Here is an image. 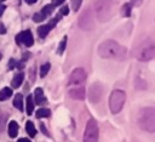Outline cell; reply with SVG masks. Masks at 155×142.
I'll use <instances>...</instances> for the list:
<instances>
[{
  "label": "cell",
  "mask_w": 155,
  "mask_h": 142,
  "mask_svg": "<svg viewBox=\"0 0 155 142\" xmlns=\"http://www.w3.org/2000/svg\"><path fill=\"white\" fill-rule=\"evenodd\" d=\"M102 93H103V89H102V85L99 83H94L91 87H90V92H88V98L92 103H97L101 97H102Z\"/></svg>",
  "instance_id": "obj_9"
},
{
  "label": "cell",
  "mask_w": 155,
  "mask_h": 142,
  "mask_svg": "<svg viewBox=\"0 0 155 142\" xmlns=\"http://www.w3.org/2000/svg\"><path fill=\"white\" fill-rule=\"evenodd\" d=\"M136 58L140 62H148L155 57V41L151 38H147L136 49Z\"/></svg>",
  "instance_id": "obj_3"
},
{
  "label": "cell",
  "mask_w": 155,
  "mask_h": 142,
  "mask_svg": "<svg viewBox=\"0 0 155 142\" xmlns=\"http://www.w3.org/2000/svg\"><path fill=\"white\" fill-rule=\"evenodd\" d=\"M86 78H87L86 72H85L82 68H76V69H74V70L71 72V74H70V76H69L68 85H69V86H75V87L81 86V85H84V83L86 81Z\"/></svg>",
  "instance_id": "obj_7"
},
{
  "label": "cell",
  "mask_w": 155,
  "mask_h": 142,
  "mask_svg": "<svg viewBox=\"0 0 155 142\" xmlns=\"http://www.w3.org/2000/svg\"><path fill=\"white\" fill-rule=\"evenodd\" d=\"M12 96V90L10 87H4L0 91V101H6L7 98H10Z\"/></svg>",
  "instance_id": "obj_18"
},
{
  "label": "cell",
  "mask_w": 155,
  "mask_h": 142,
  "mask_svg": "<svg viewBox=\"0 0 155 142\" xmlns=\"http://www.w3.org/2000/svg\"><path fill=\"white\" fill-rule=\"evenodd\" d=\"M69 13V7L68 6H63L62 8H61V15L62 16H65V15H68Z\"/></svg>",
  "instance_id": "obj_27"
},
{
  "label": "cell",
  "mask_w": 155,
  "mask_h": 142,
  "mask_svg": "<svg viewBox=\"0 0 155 142\" xmlns=\"http://www.w3.org/2000/svg\"><path fill=\"white\" fill-rule=\"evenodd\" d=\"M131 7H132V5H131L130 2L125 4V5L121 7V15H122L124 17H128V16H131Z\"/></svg>",
  "instance_id": "obj_21"
},
{
  "label": "cell",
  "mask_w": 155,
  "mask_h": 142,
  "mask_svg": "<svg viewBox=\"0 0 155 142\" xmlns=\"http://www.w3.org/2000/svg\"><path fill=\"white\" fill-rule=\"evenodd\" d=\"M126 101V93L121 90H114L109 97V108L113 114H117Z\"/></svg>",
  "instance_id": "obj_5"
},
{
  "label": "cell",
  "mask_w": 155,
  "mask_h": 142,
  "mask_svg": "<svg viewBox=\"0 0 155 142\" xmlns=\"http://www.w3.org/2000/svg\"><path fill=\"white\" fill-rule=\"evenodd\" d=\"M69 96L73 100H84L85 98V89L82 86L74 87V89L69 90Z\"/></svg>",
  "instance_id": "obj_10"
},
{
  "label": "cell",
  "mask_w": 155,
  "mask_h": 142,
  "mask_svg": "<svg viewBox=\"0 0 155 142\" xmlns=\"http://www.w3.org/2000/svg\"><path fill=\"white\" fill-rule=\"evenodd\" d=\"M25 110H27V114L30 115L33 112H34V97L31 95H29L27 97V104H25Z\"/></svg>",
  "instance_id": "obj_15"
},
{
  "label": "cell",
  "mask_w": 155,
  "mask_h": 142,
  "mask_svg": "<svg viewBox=\"0 0 155 142\" xmlns=\"http://www.w3.org/2000/svg\"><path fill=\"white\" fill-rule=\"evenodd\" d=\"M7 130H8V136L11 138H15L17 136V134H18V124L15 120L10 121L8 125H7Z\"/></svg>",
  "instance_id": "obj_12"
},
{
  "label": "cell",
  "mask_w": 155,
  "mask_h": 142,
  "mask_svg": "<svg viewBox=\"0 0 155 142\" xmlns=\"http://www.w3.org/2000/svg\"><path fill=\"white\" fill-rule=\"evenodd\" d=\"M0 59H1V52H0Z\"/></svg>",
  "instance_id": "obj_37"
},
{
  "label": "cell",
  "mask_w": 155,
  "mask_h": 142,
  "mask_svg": "<svg viewBox=\"0 0 155 142\" xmlns=\"http://www.w3.org/2000/svg\"><path fill=\"white\" fill-rule=\"evenodd\" d=\"M53 10H54V5H53V4H48V5L44 6V8H42L41 11H42V13L47 17L48 15H51V13L53 12Z\"/></svg>",
  "instance_id": "obj_22"
},
{
  "label": "cell",
  "mask_w": 155,
  "mask_h": 142,
  "mask_svg": "<svg viewBox=\"0 0 155 142\" xmlns=\"http://www.w3.org/2000/svg\"><path fill=\"white\" fill-rule=\"evenodd\" d=\"M138 125L147 132H155V107H144L138 113Z\"/></svg>",
  "instance_id": "obj_2"
},
{
  "label": "cell",
  "mask_w": 155,
  "mask_h": 142,
  "mask_svg": "<svg viewBox=\"0 0 155 142\" xmlns=\"http://www.w3.org/2000/svg\"><path fill=\"white\" fill-rule=\"evenodd\" d=\"M45 18H46V16L42 13V11H40V12H38V13H35V15L33 16L34 22H42Z\"/></svg>",
  "instance_id": "obj_25"
},
{
  "label": "cell",
  "mask_w": 155,
  "mask_h": 142,
  "mask_svg": "<svg viewBox=\"0 0 155 142\" xmlns=\"http://www.w3.org/2000/svg\"><path fill=\"white\" fill-rule=\"evenodd\" d=\"M50 114H51V112H50V109H47V108H39L38 110H36V118H47V117H50Z\"/></svg>",
  "instance_id": "obj_20"
},
{
  "label": "cell",
  "mask_w": 155,
  "mask_h": 142,
  "mask_svg": "<svg viewBox=\"0 0 155 142\" xmlns=\"http://www.w3.org/2000/svg\"><path fill=\"white\" fill-rule=\"evenodd\" d=\"M40 129H41V131H42L45 135H48V132L46 131V129H45V125H44V124H41V125H40Z\"/></svg>",
  "instance_id": "obj_34"
},
{
  "label": "cell",
  "mask_w": 155,
  "mask_h": 142,
  "mask_svg": "<svg viewBox=\"0 0 155 142\" xmlns=\"http://www.w3.org/2000/svg\"><path fill=\"white\" fill-rule=\"evenodd\" d=\"M97 141H98V125L94 119H90L85 127L84 142H97Z\"/></svg>",
  "instance_id": "obj_6"
},
{
  "label": "cell",
  "mask_w": 155,
  "mask_h": 142,
  "mask_svg": "<svg viewBox=\"0 0 155 142\" xmlns=\"http://www.w3.org/2000/svg\"><path fill=\"white\" fill-rule=\"evenodd\" d=\"M84 22H87V29L92 28V25H93V23H92V16H91V12H90L88 10L85 11L84 15L81 16V18H80V21H79V24L81 25Z\"/></svg>",
  "instance_id": "obj_11"
},
{
  "label": "cell",
  "mask_w": 155,
  "mask_h": 142,
  "mask_svg": "<svg viewBox=\"0 0 155 142\" xmlns=\"http://www.w3.org/2000/svg\"><path fill=\"white\" fill-rule=\"evenodd\" d=\"M50 30H51V29H50V27H48L47 24H45V25H40V27L38 28V35H39L40 38H45V36L48 34Z\"/></svg>",
  "instance_id": "obj_19"
},
{
  "label": "cell",
  "mask_w": 155,
  "mask_h": 142,
  "mask_svg": "<svg viewBox=\"0 0 155 142\" xmlns=\"http://www.w3.org/2000/svg\"><path fill=\"white\" fill-rule=\"evenodd\" d=\"M34 102L35 103H38V104H41V103H44L45 102V96H44V92H42V89H40V87H38L36 90H35V92H34Z\"/></svg>",
  "instance_id": "obj_13"
},
{
  "label": "cell",
  "mask_w": 155,
  "mask_h": 142,
  "mask_svg": "<svg viewBox=\"0 0 155 142\" xmlns=\"http://www.w3.org/2000/svg\"><path fill=\"white\" fill-rule=\"evenodd\" d=\"M142 1H143V0H131V5H133V6H139V5L142 4Z\"/></svg>",
  "instance_id": "obj_29"
},
{
  "label": "cell",
  "mask_w": 155,
  "mask_h": 142,
  "mask_svg": "<svg viewBox=\"0 0 155 142\" xmlns=\"http://www.w3.org/2000/svg\"><path fill=\"white\" fill-rule=\"evenodd\" d=\"M114 7H115V0H97L96 12L98 19L101 22L108 21L114 13Z\"/></svg>",
  "instance_id": "obj_4"
},
{
  "label": "cell",
  "mask_w": 155,
  "mask_h": 142,
  "mask_svg": "<svg viewBox=\"0 0 155 142\" xmlns=\"http://www.w3.org/2000/svg\"><path fill=\"white\" fill-rule=\"evenodd\" d=\"M23 79H24V74L23 73H17L12 79V87H15V89L19 87L21 84L23 83Z\"/></svg>",
  "instance_id": "obj_14"
},
{
  "label": "cell",
  "mask_w": 155,
  "mask_h": 142,
  "mask_svg": "<svg viewBox=\"0 0 155 142\" xmlns=\"http://www.w3.org/2000/svg\"><path fill=\"white\" fill-rule=\"evenodd\" d=\"M5 8H6V7H5V5L0 2V16H1L2 13H4V11H5Z\"/></svg>",
  "instance_id": "obj_33"
},
{
  "label": "cell",
  "mask_w": 155,
  "mask_h": 142,
  "mask_svg": "<svg viewBox=\"0 0 155 142\" xmlns=\"http://www.w3.org/2000/svg\"><path fill=\"white\" fill-rule=\"evenodd\" d=\"M16 42L19 45V44H24L27 47L31 46L34 44V39H33V34L30 30H24L19 34L16 35Z\"/></svg>",
  "instance_id": "obj_8"
},
{
  "label": "cell",
  "mask_w": 155,
  "mask_h": 142,
  "mask_svg": "<svg viewBox=\"0 0 155 142\" xmlns=\"http://www.w3.org/2000/svg\"><path fill=\"white\" fill-rule=\"evenodd\" d=\"M15 66H16V61H15V59H11V61L8 62V68H10V69H13Z\"/></svg>",
  "instance_id": "obj_31"
},
{
  "label": "cell",
  "mask_w": 155,
  "mask_h": 142,
  "mask_svg": "<svg viewBox=\"0 0 155 142\" xmlns=\"http://www.w3.org/2000/svg\"><path fill=\"white\" fill-rule=\"evenodd\" d=\"M17 142H30V141H29V138H19Z\"/></svg>",
  "instance_id": "obj_35"
},
{
  "label": "cell",
  "mask_w": 155,
  "mask_h": 142,
  "mask_svg": "<svg viewBox=\"0 0 155 142\" xmlns=\"http://www.w3.org/2000/svg\"><path fill=\"white\" fill-rule=\"evenodd\" d=\"M50 63H45L44 66H41V68H40V76L41 78H44L47 73H48V70H50Z\"/></svg>",
  "instance_id": "obj_24"
},
{
  "label": "cell",
  "mask_w": 155,
  "mask_h": 142,
  "mask_svg": "<svg viewBox=\"0 0 155 142\" xmlns=\"http://www.w3.org/2000/svg\"><path fill=\"white\" fill-rule=\"evenodd\" d=\"M25 1H27V2L29 4V5H31V4H35V2L38 1V0H25Z\"/></svg>",
  "instance_id": "obj_36"
},
{
  "label": "cell",
  "mask_w": 155,
  "mask_h": 142,
  "mask_svg": "<svg viewBox=\"0 0 155 142\" xmlns=\"http://www.w3.org/2000/svg\"><path fill=\"white\" fill-rule=\"evenodd\" d=\"M64 2V0H52V4L54 6H58V5H62Z\"/></svg>",
  "instance_id": "obj_30"
},
{
  "label": "cell",
  "mask_w": 155,
  "mask_h": 142,
  "mask_svg": "<svg viewBox=\"0 0 155 142\" xmlns=\"http://www.w3.org/2000/svg\"><path fill=\"white\" fill-rule=\"evenodd\" d=\"M67 36H64L63 39H62V41L59 42V46H58V50H57V52H58V55H62L63 52H64V50H65V46H67Z\"/></svg>",
  "instance_id": "obj_23"
},
{
  "label": "cell",
  "mask_w": 155,
  "mask_h": 142,
  "mask_svg": "<svg viewBox=\"0 0 155 142\" xmlns=\"http://www.w3.org/2000/svg\"><path fill=\"white\" fill-rule=\"evenodd\" d=\"M13 106L17 109H19V110H23V97H22L21 93H17L15 96V98H13Z\"/></svg>",
  "instance_id": "obj_16"
},
{
  "label": "cell",
  "mask_w": 155,
  "mask_h": 142,
  "mask_svg": "<svg viewBox=\"0 0 155 142\" xmlns=\"http://www.w3.org/2000/svg\"><path fill=\"white\" fill-rule=\"evenodd\" d=\"M6 33V28L2 23H0V34H5Z\"/></svg>",
  "instance_id": "obj_32"
},
{
  "label": "cell",
  "mask_w": 155,
  "mask_h": 142,
  "mask_svg": "<svg viewBox=\"0 0 155 142\" xmlns=\"http://www.w3.org/2000/svg\"><path fill=\"white\" fill-rule=\"evenodd\" d=\"M98 55L102 58H111V59H125L127 55V50L125 46L120 45L114 40H105L98 46Z\"/></svg>",
  "instance_id": "obj_1"
},
{
  "label": "cell",
  "mask_w": 155,
  "mask_h": 142,
  "mask_svg": "<svg viewBox=\"0 0 155 142\" xmlns=\"http://www.w3.org/2000/svg\"><path fill=\"white\" fill-rule=\"evenodd\" d=\"M25 131L30 137H34L36 135V129H35V126H34V124L31 121H27L25 123Z\"/></svg>",
  "instance_id": "obj_17"
},
{
  "label": "cell",
  "mask_w": 155,
  "mask_h": 142,
  "mask_svg": "<svg viewBox=\"0 0 155 142\" xmlns=\"http://www.w3.org/2000/svg\"><path fill=\"white\" fill-rule=\"evenodd\" d=\"M81 1L82 0H71V7H73L74 11H78L79 10V7L81 5Z\"/></svg>",
  "instance_id": "obj_26"
},
{
  "label": "cell",
  "mask_w": 155,
  "mask_h": 142,
  "mask_svg": "<svg viewBox=\"0 0 155 142\" xmlns=\"http://www.w3.org/2000/svg\"><path fill=\"white\" fill-rule=\"evenodd\" d=\"M0 1H5V0H0Z\"/></svg>",
  "instance_id": "obj_38"
},
{
  "label": "cell",
  "mask_w": 155,
  "mask_h": 142,
  "mask_svg": "<svg viewBox=\"0 0 155 142\" xmlns=\"http://www.w3.org/2000/svg\"><path fill=\"white\" fill-rule=\"evenodd\" d=\"M5 121H6V119L4 118V117H0V132L4 130V127H5Z\"/></svg>",
  "instance_id": "obj_28"
}]
</instances>
